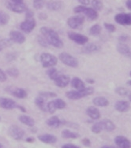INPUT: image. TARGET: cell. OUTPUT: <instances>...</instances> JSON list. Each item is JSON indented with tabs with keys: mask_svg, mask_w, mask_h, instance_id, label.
<instances>
[{
	"mask_svg": "<svg viewBox=\"0 0 131 148\" xmlns=\"http://www.w3.org/2000/svg\"><path fill=\"white\" fill-rule=\"evenodd\" d=\"M40 32L48 41V44L52 45L56 48H62L63 47V41L54 30L50 29L48 27H42L40 29Z\"/></svg>",
	"mask_w": 131,
	"mask_h": 148,
	"instance_id": "1",
	"label": "cell"
},
{
	"mask_svg": "<svg viewBox=\"0 0 131 148\" xmlns=\"http://www.w3.org/2000/svg\"><path fill=\"white\" fill-rule=\"evenodd\" d=\"M94 92V88L92 87H88V88H85L82 90H79V91H70L66 92V97L69 99L71 100H77L80 99L83 97H86L88 95L93 94Z\"/></svg>",
	"mask_w": 131,
	"mask_h": 148,
	"instance_id": "2",
	"label": "cell"
},
{
	"mask_svg": "<svg viewBox=\"0 0 131 148\" xmlns=\"http://www.w3.org/2000/svg\"><path fill=\"white\" fill-rule=\"evenodd\" d=\"M76 14H84L89 20L94 21L98 18V13L93 8H88L85 6H78L74 9Z\"/></svg>",
	"mask_w": 131,
	"mask_h": 148,
	"instance_id": "3",
	"label": "cell"
},
{
	"mask_svg": "<svg viewBox=\"0 0 131 148\" xmlns=\"http://www.w3.org/2000/svg\"><path fill=\"white\" fill-rule=\"evenodd\" d=\"M40 62L43 68L54 67L58 62V58L54 55L49 53H43L40 55Z\"/></svg>",
	"mask_w": 131,
	"mask_h": 148,
	"instance_id": "4",
	"label": "cell"
},
{
	"mask_svg": "<svg viewBox=\"0 0 131 148\" xmlns=\"http://www.w3.org/2000/svg\"><path fill=\"white\" fill-rule=\"evenodd\" d=\"M59 58L66 66H68L72 68H76L78 66V61L77 58L68 53H66V52L61 53L59 56Z\"/></svg>",
	"mask_w": 131,
	"mask_h": 148,
	"instance_id": "5",
	"label": "cell"
},
{
	"mask_svg": "<svg viewBox=\"0 0 131 148\" xmlns=\"http://www.w3.org/2000/svg\"><path fill=\"white\" fill-rule=\"evenodd\" d=\"M36 27V21L33 17H26V20L21 24L20 28L24 32L29 33Z\"/></svg>",
	"mask_w": 131,
	"mask_h": 148,
	"instance_id": "6",
	"label": "cell"
},
{
	"mask_svg": "<svg viewBox=\"0 0 131 148\" xmlns=\"http://www.w3.org/2000/svg\"><path fill=\"white\" fill-rule=\"evenodd\" d=\"M9 135L15 140H22L25 136V132L17 125H11L9 128Z\"/></svg>",
	"mask_w": 131,
	"mask_h": 148,
	"instance_id": "7",
	"label": "cell"
},
{
	"mask_svg": "<svg viewBox=\"0 0 131 148\" xmlns=\"http://www.w3.org/2000/svg\"><path fill=\"white\" fill-rule=\"evenodd\" d=\"M6 7L10 10L11 11L17 13V14H21L27 10L26 4L24 3H12L11 1H7L6 2Z\"/></svg>",
	"mask_w": 131,
	"mask_h": 148,
	"instance_id": "8",
	"label": "cell"
},
{
	"mask_svg": "<svg viewBox=\"0 0 131 148\" xmlns=\"http://www.w3.org/2000/svg\"><path fill=\"white\" fill-rule=\"evenodd\" d=\"M114 21L121 25H131V13H121L115 15Z\"/></svg>",
	"mask_w": 131,
	"mask_h": 148,
	"instance_id": "9",
	"label": "cell"
},
{
	"mask_svg": "<svg viewBox=\"0 0 131 148\" xmlns=\"http://www.w3.org/2000/svg\"><path fill=\"white\" fill-rule=\"evenodd\" d=\"M68 37L70 40H73L74 42L80 45H85L88 41V37L76 32H68Z\"/></svg>",
	"mask_w": 131,
	"mask_h": 148,
	"instance_id": "10",
	"label": "cell"
},
{
	"mask_svg": "<svg viewBox=\"0 0 131 148\" xmlns=\"http://www.w3.org/2000/svg\"><path fill=\"white\" fill-rule=\"evenodd\" d=\"M84 21H85V17L81 15H79V16L70 17L67 20V25L70 28L75 29L82 25Z\"/></svg>",
	"mask_w": 131,
	"mask_h": 148,
	"instance_id": "11",
	"label": "cell"
},
{
	"mask_svg": "<svg viewBox=\"0 0 131 148\" xmlns=\"http://www.w3.org/2000/svg\"><path fill=\"white\" fill-rule=\"evenodd\" d=\"M17 104L14 100L8 98L1 97L0 98V107L6 110H13V109L17 108Z\"/></svg>",
	"mask_w": 131,
	"mask_h": 148,
	"instance_id": "12",
	"label": "cell"
},
{
	"mask_svg": "<svg viewBox=\"0 0 131 148\" xmlns=\"http://www.w3.org/2000/svg\"><path fill=\"white\" fill-rule=\"evenodd\" d=\"M6 90L8 91L10 94H11L12 95H14V96L16 97V98H18V99H25L28 95L27 92L22 88H14V87L10 86Z\"/></svg>",
	"mask_w": 131,
	"mask_h": 148,
	"instance_id": "13",
	"label": "cell"
},
{
	"mask_svg": "<svg viewBox=\"0 0 131 148\" xmlns=\"http://www.w3.org/2000/svg\"><path fill=\"white\" fill-rule=\"evenodd\" d=\"M114 143L118 148H131V142L123 136H117Z\"/></svg>",
	"mask_w": 131,
	"mask_h": 148,
	"instance_id": "14",
	"label": "cell"
},
{
	"mask_svg": "<svg viewBox=\"0 0 131 148\" xmlns=\"http://www.w3.org/2000/svg\"><path fill=\"white\" fill-rule=\"evenodd\" d=\"M9 36L12 42L17 44H21L26 41V36L18 31H11Z\"/></svg>",
	"mask_w": 131,
	"mask_h": 148,
	"instance_id": "15",
	"label": "cell"
},
{
	"mask_svg": "<svg viewBox=\"0 0 131 148\" xmlns=\"http://www.w3.org/2000/svg\"><path fill=\"white\" fill-rule=\"evenodd\" d=\"M54 81L56 86H58L59 88H65L70 84V79L66 75H59Z\"/></svg>",
	"mask_w": 131,
	"mask_h": 148,
	"instance_id": "16",
	"label": "cell"
},
{
	"mask_svg": "<svg viewBox=\"0 0 131 148\" xmlns=\"http://www.w3.org/2000/svg\"><path fill=\"white\" fill-rule=\"evenodd\" d=\"M38 139L40 140L41 142L44 143H48V144H53L57 141V138L53 135L51 134H43V135H40L38 136Z\"/></svg>",
	"mask_w": 131,
	"mask_h": 148,
	"instance_id": "17",
	"label": "cell"
},
{
	"mask_svg": "<svg viewBox=\"0 0 131 148\" xmlns=\"http://www.w3.org/2000/svg\"><path fill=\"white\" fill-rule=\"evenodd\" d=\"M130 107V103L127 102V101H118L115 105H114V108L117 111L119 112H121V113H125V112H127L129 110V109Z\"/></svg>",
	"mask_w": 131,
	"mask_h": 148,
	"instance_id": "18",
	"label": "cell"
},
{
	"mask_svg": "<svg viewBox=\"0 0 131 148\" xmlns=\"http://www.w3.org/2000/svg\"><path fill=\"white\" fill-rule=\"evenodd\" d=\"M117 51L119 52L120 54H123L125 57H128L131 58V48L124 43H119L117 46Z\"/></svg>",
	"mask_w": 131,
	"mask_h": 148,
	"instance_id": "19",
	"label": "cell"
},
{
	"mask_svg": "<svg viewBox=\"0 0 131 148\" xmlns=\"http://www.w3.org/2000/svg\"><path fill=\"white\" fill-rule=\"evenodd\" d=\"M86 114L92 120H97L100 117V110L96 106H88L86 110Z\"/></svg>",
	"mask_w": 131,
	"mask_h": 148,
	"instance_id": "20",
	"label": "cell"
},
{
	"mask_svg": "<svg viewBox=\"0 0 131 148\" xmlns=\"http://www.w3.org/2000/svg\"><path fill=\"white\" fill-rule=\"evenodd\" d=\"M46 123H47V125H48L49 127H51V128H59L60 126H61V125L63 124L62 121H61L59 117H56V116L50 117L49 119L47 120Z\"/></svg>",
	"mask_w": 131,
	"mask_h": 148,
	"instance_id": "21",
	"label": "cell"
},
{
	"mask_svg": "<svg viewBox=\"0 0 131 148\" xmlns=\"http://www.w3.org/2000/svg\"><path fill=\"white\" fill-rule=\"evenodd\" d=\"M71 86L75 88L77 91L79 90H82L85 88V84L83 82L82 80H81L78 77H74L71 80Z\"/></svg>",
	"mask_w": 131,
	"mask_h": 148,
	"instance_id": "22",
	"label": "cell"
},
{
	"mask_svg": "<svg viewBox=\"0 0 131 148\" xmlns=\"http://www.w3.org/2000/svg\"><path fill=\"white\" fill-rule=\"evenodd\" d=\"M18 119L22 124L29 126V127H33L35 125L34 119L32 117H29V116H27V115H21L18 117Z\"/></svg>",
	"mask_w": 131,
	"mask_h": 148,
	"instance_id": "23",
	"label": "cell"
},
{
	"mask_svg": "<svg viewBox=\"0 0 131 148\" xmlns=\"http://www.w3.org/2000/svg\"><path fill=\"white\" fill-rule=\"evenodd\" d=\"M97 51H99V47L97 45V44H94V43H89V44H87L86 46H85L82 48V51H81L85 54H92V53H95L97 52Z\"/></svg>",
	"mask_w": 131,
	"mask_h": 148,
	"instance_id": "24",
	"label": "cell"
},
{
	"mask_svg": "<svg viewBox=\"0 0 131 148\" xmlns=\"http://www.w3.org/2000/svg\"><path fill=\"white\" fill-rule=\"evenodd\" d=\"M93 104L97 106H101V107H105L107 106H108L109 102L104 97H96L93 99Z\"/></svg>",
	"mask_w": 131,
	"mask_h": 148,
	"instance_id": "25",
	"label": "cell"
},
{
	"mask_svg": "<svg viewBox=\"0 0 131 148\" xmlns=\"http://www.w3.org/2000/svg\"><path fill=\"white\" fill-rule=\"evenodd\" d=\"M63 3L59 2V1H50L47 3V7L50 10H53V11H56L59 10L62 8Z\"/></svg>",
	"mask_w": 131,
	"mask_h": 148,
	"instance_id": "26",
	"label": "cell"
},
{
	"mask_svg": "<svg viewBox=\"0 0 131 148\" xmlns=\"http://www.w3.org/2000/svg\"><path fill=\"white\" fill-rule=\"evenodd\" d=\"M35 104L37 105L38 108L40 109L42 111L47 110V105H46L45 103V99L43 97H37L36 99H35Z\"/></svg>",
	"mask_w": 131,
	"mask_h": 148,
	"instance_id": "27",
	"label": "cell"
},
{
	"mask_svg": "<svg viewBox=\"0 0 131 148\" xmlns=\"http://www.w3.org/2000/svg\"><path fill=\"white\" fill-rule=\"evenodd\" d=\"M62 136L64 139H77L79 137V134L70 131L68 129H65L62 132Z\"/></svg>",
	"mask_w": 131,
	"mask_h": 148,
	"instance_id": "28",
	"label": "cell"
},
{
	"mask_svg": "<svg viewBox=\"0 0 131 148\" xmlns=\"http://www.w3.org/2000/svg\"><path fill=\"white\" fill-rule=\"evenodd\" d=\"M103 121V130H105V131L108 132H111L114 130V128H115V125H114V124L111 121L108 119H105L102 121Z\"/></svg>",
	"mask_w": 131,
	"mask_h": 148,
	"instance_id": "29",
	"label": "cell"
},
{
	"mask_svg": "<svg viewBox=\"0 0 131 148\" xmlns=\"http://www.w3.org/2000/svg\"><path fill=\"white\" fill-rule=\"evenodd\" d=\"M103 130V121H99V122H97L96 124H94L92 127V132L93 133L98 134L100 133Z\"/></svg>",
	"mask_w": 131,
	"mask_h": 148,
	"instance_id": "30",
	"label": "cell"
},
{
	"mask_svg": "<svg viewBox=\"0 0 131 148\" xmlns=\"http://www.w3.org/2000/svg\"><path fill=\"white\" fill-rule=\"evenodd\" d=\"M101 30H102L101 26L99 25H94L93 26H92L89 29V33L92 36H97L101 32Z\"/></svg>",
	"mask_w": 131,
	"mask_h": 148,
	"instance_id": "31",
	"label": "cell"
},
{
	"mask_svg": "<svg viewBox=\"0 0 131 148\" xmlns=\"http://www.w3.org/2000/svg\"><path fill=\"white\" fill-rule=\"evenodd\" d=\"M48 75L49 78L52 80H54L59 76V73H58V70L54 67H51L49 69L48 71Z\"/></svg>",
	"mask_w": 131,
	"mask_h": 148,
	"instance_id": "32",
	"label": "cell"
},
{
	"mask_svg": "<svg viewBox=\"0 0 131 148\" xmlns=\"http://www.w3.org/2000/svg\"><path fill=\"white\" fill-rule=\"evenodd\" d=\"M9 19H10V17H9L8 14H6L5 12L0 10V25H6L8 23Z\"/></svg>",
	"mask_w": 131,
	"mask_h": 148,
	"instance_id": "33",
	"label": "cell"
},
{
	"mask_svg": "<svg viewBox=\"0 0 131 148\" xmlns=\"http://www.w3.org/2000/svg\"><path fill=\"white\" fill-rule=\"evenodd\" d=\"M92 8L97 11H100L103 8L102 0H92Z\"/></svg>",
	"mask_w": 131,
	"mask_h": 148,
	"instance_id": "34",
	"label": "cell"
},
{
	"mask_svg": "<svg viewBox=\"0 0 131 148\" xmlns=\"http://www.w3.org/2000/svg\"><path fill=\"white\" fill-rule=\"evenodd\" d=\"M54 103L56 109H59V110H63L66 106V103L62 99H56L55 100H54Z\"/></svg>",
	"mask_w": 131,
	"mask_h": 148,
	"instance_id": "35",
	"label": "cell"
},
{
	"mask_svg": "<svg viewBox=\"0 0 131 148\" xmlns=\"http://www.w3.org/2000/svg\"><path fill=\"white\" fill-rule=\"evenodd\" d=\"M45 6V0H33V7L37 10H40Z\"/></svg>",
	"mask_w": 131,
	"mask_h": 148,
	"instance_id": "36",
	"label": "cell"
},
{
	"mask_svg": "<svg viewBox=\"0 0 131 148\" xmlns=\"http://www.w3.org/2000/svg\"><path fill=\"white\" fill-rule=\"evenodd\" d=\"M6 73L11 77H17L19 76V71L16 68H10L6 70Z\"/></svg>",
	"mask_w": 131,
	"mask_h": 148,
	"instance_id": "37",
	"label": "cell"
},
{
	"mask_svg": "<svg viewBox=\"0 0 131 148\" xmlns=\"http://www.w3.org/2000/svg\"><path fill=\"white\" fill-rule=\"evenodd\" d=\"M56 110H57V109H56L55 105H54V100L49 102V103L47 104V110L48 111L50 114H54Z\"/></svg>",
	"mask_w": 131,
	"mask_h": 148,
	"instance_id": "38",
	"label": "cell"
},
{
	"mask_svg": "<svg viewBox=\"0 0 131 148\" xmlns=\"http://www.w3.org/2000/svg\"><path fill=\"white\" fill-rule=\"evenodd\" d=\"M115 92H116L118 95H121V96H126V95H129V91L125 88H121V87L117 88L115 89Z\"/></svg>",
	"mask_w": 131,
	"mask_h": 148,
	"instance_id": "39",
	"label": "cell"
},
{
	"mask_svg": "<svg viewBox=\"0 0 131 148\" xmlns=\"http://www.w3.org/2000/svg\"><path fill=\"white\" fill-rule=\"evenodd\" d=\"M37 40H38V43H40L41 46H43V47H47L49 45L48 43V41H47L45 38H44V36H37Z\"/></svg>",
	"mask_w": 131,
	"mask_h": 148,
	"instance_id": "40",
	"label": "cell"
},
{
	"mask_svg": "<svg viewBox=\"0 0 131 148\" xmlns=\"http://www.w3.org/2000/svg\"><path fill=\"white\" fill-rule=\"evenodd\" d=\"M39 96H41L47 99V98H52V97H56V94L53 93V92H50V91H45V92H40Z\"/></svg>",
	"mask_w": 131,
	"mask_h": 148,
	"instance_id": "41",
	"label": "cell"
},
{
	"mask_svg": "<svg viewBox=\"0 0 131 148\" xmlns=\"http://www.w3.org/2000/svg\"><path fill=\"white\" fill-rule=\"evenodd\" d=\"M104 28H105L109 32H115V26L112 24H109V23H104Z\"/></svg>",
	"mask_w": 131,
	"mask_h": 148,
	"instance_id": "42",
	"label": "cell"
},
{
	"mask_svg": "<svg viewBox=\"0 0 131 148\" xmlns=\"http://www.w3.org/2000/svg\"><path fill=\"white\" fill-rule=\"evenodd\" d=\"M6 80V74L0 69V82H4Z\"/></svg>",
	"mask_w": 131,
	"mask_h": 148,
	"instance_id": "43",
	"label": "cell"
},
{
	"mask_svg": "<svg viewBox=\"0 0 131 148\" xmlns=\"http://www.w3.org/2000/svg\"><path fill=\"white\" fill-rule=\"evenodd\" d=\"M130 39V37L128 36H126V35H123V36H120L119 37V42H126L127 40Z\"/></svg>",
	"mask_w": 131,
	"mask_h": 148,
	"instance_id": "44",
	"label": "cell"
},
{
	"mask_svg": "<svg viewBox=\"0 0 131 148\" xmlns=\"http://www.w3.org/2000/svg\"><path fill=\"white\" fill-rule=\"evenodd\" d=\"M61 148H80V147L76 145H74V144L67 143V144H64L63 146H62V147Z\"/></svg>",
	"mask_w": 131,
	"mask_h": 148,
	"instance_id": "45",
	"label": "cell"
},
{
	"mask_svg": "<svg viewBox=\"0 0 131 148\" xmlns=\"http://www.w3.org/2000/svg\"><path fill=\"white\" fill-rule=\"evenodd\" d=\"M26 12V17H33L34 14H33V12L32 11V10H27Z\"/></svg>",
	"mask_w": 131,
	"mask_h": 148,
	"instance_id": "46",
	"label": "cell"
},
{
	"mask_svg": "<svg viewBox=\"0 0 131 148\" xmlns=\"http://www.w3.org/2000/svg\"><path fill=\"white\" fill-rule=\"evenodd\" d=\"M82 143L85 146V147H89V146L91 145V142H90V140H88V139H84L82 140Z\"/></svg>",
	"mask_w": 131,
	"mask_h": 148,
	"instance_id": "47",
	"label": "cell"
},
{
	"mask_svg": "<svg viewBox=\"0 0 131 148\" xmlns=\"http://www.w3.org/2000/svg\"><path fill=\"white\" fill-rule=\"evenodd\" d=\"M11 41V40H10ZM10 40H3L2 42H1V43H0V45L2 46L3 45L4 47H6V46H9V45H10Z\"/></svg>",
	"mask_w": 131,
	"mask_h": 148,
	"instance_id": "48",
	"label": "cell"
},
{
	"mask_svg": "<svg viewBox=\"0 0 131 148\" xmlns=\"http://www.w3.org/2000/svg\"><path fill=\"white\" fill-rule=\"evenodd\" d=\"M78 2L82 4V6H88L90 3V0H78Z\"/></svg>",
	"mask_w": 131,
	"mask_h": 148,
	"instance_id": "49",
	"label": "cell"
},
{
	"mask_svg": "<svg viewBox=\"0 0 131 148\" xmlns=\"http://www.w3.org/2000/svg\"><path fill=\"white\" fill-rule=\"evenodd\" d=\"M125 5H126V6H127V8H128L129 10H131V0H127Z\"/></svg>",
	"mask_w": 131,
	"mask_h": 148,
	"instance_id": "50",
	"label": "cell"
},
{
	"mask_svg": "<svg viewBox=\"0 0 131 148\" xmlns=\"http://www.w3.org/2000/svg\"><path fill=\"white\" fill-rule=\"evenodd\" d=\"M34 138L33 137H29V138H27L26 139V142H28V143H32V142H34Z\"/></svg>",
	"mask_w": 131,
	"mask_h": 148,
	"instance_id": "51",
	"label": "cell"
},
{
	"mask_svg": "<svg viewBox=\"0 0 131 148\" xmlns=\"http://www.w3.org/2000/svg\"><path fill=\"white\" fill-rule=\"evenodd\" d=\"M17 109H19V110H21L22 111V112H24V113H25V112H26V110L25 108H24V107H23V106H17Z\"/></svg>",
	"mask_w": 131,
	"mask_h": 148,
	"instance_id": "52",
	"label": "cell"
},
{
	"mask_svg": "<svg viewBox=\"0 0 131 148\" xmlns=\"http://www.w3.org/2000/svg\"><path fill=\"white\" fill-rule=\"evenodd\" d=\"M12 3H23L24 0H10Z\"/></svg>",
	"mask_w": 131,
	"mask_h": 148,
	"instance_id": "53",
	"label": "cell"
},
{
	"mask_svg": "<svg viewBox=\"0 0 131 148\" xmlns=\"http://www.w3.org/2000/svg\"><path fill=\"white\" fill-rule=\"evenodd\" d=\"M101 148H117L116 147H114V146H110V145H105V146H103Z\"/></svg>",
	"mask_w": 131,
	"mask_h": 148,
	"instance_id": "54",
	"label": "cell"
},
{
	"mask_svg": "<svg viewBox=\"0 0 131 148\" xmlns=\"http://www.w3.org/2000/svg\"><path fill=\"white\" fill-rule=\"evenodd\" d=\"M87 82L89 83V84H93V83H94V80H92V79H87Z\"/></svg>",
	"mask_w": 131,
	"mask_h": 148,
	"instance_id": "55",
	"label": "cell"
},
{
	"mask_svg": "<svg viewBox=\"0 0 131 148\" xmlns=\"http://www.w3.org/2000/svg\"><path fill=\"white\" fill-rule=\"evenodd\" d=\"M128 98H129V100L131 102V94L128 95Z\"/></svg>",
	"mask_w": 131,
	"mask_h": 148,
	"instance_id": "56",
	"label": "cell"
},
{
	"mask_svg": "<svg viewBox=\"0 0 131 148\" xmlns=\"http://www.w3.org/2000/svg\"><path fill=\"white\" fill-rule=\"evenodd\" d=\"M127 84L130 86H131V80H129V81H127Z\"/></svg>",
	"mask_w": 131,
	"mask_h": 148,
	"instance_id": "57",
	"label": "cell"
},
{
	"mask_svg": "<svg viewBox=\"0 0 131 148\" xmlns=\"http://www.w3.org/2000/svg\"><path fill=\"white\" fill-rule=\"evenodd\" d=\"M2 50H3V47H2V46L0 45V51H1Z\"/></svg>",
	"mask_w": 131,
	"mask_h": 148,
	"instance_id": "58",
	"label": "cell"
},
{
	"mask_svg": "<svg viewBox=\"0 0 131 148\" xmlns=\"http://www.w3.org/2000/svg\"><path fill=\"white\" fill-rule=\"evenodd\" d=\"M0 148H3V146L2 145V144H1V143H0Z\"/></svg>",
	"mask_w": 131,
	"mask_h": 148,
	"instance_id": "59",
	"label": "cell"
},
{
	"mask_svg": "<svg viewBox=\"0 0 131 148\" xmlns=\"http://www.w3.org/2000/svg\"><path fill=\"white\" fill-rule=\"evenodd\" d=\"M130 77H131V71H130Z\"/></svg>",
	"mask_w": 131,
	"mask_h": 148,
	"instance_id": "60",
	"label": "cell"
},
{
	"mask_svg": "<svg viewBox=\"0 0 131 148\" xmlns=\"http://www.w3.org/2000/svg\"><path fill=\"white\" fill-rule=\"evenodd\" d=\"M0 121H1V117H0Z\"/></svg>",
	"mask_w": 131,
	"mask_h": 148,
	"instance_id": "61",
	"label": "cell"
}]
</instances>
